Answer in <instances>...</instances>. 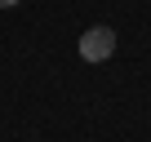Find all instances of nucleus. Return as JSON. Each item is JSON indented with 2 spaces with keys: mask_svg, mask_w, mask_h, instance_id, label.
Returning a JSON list of instances; mask_svg holds the SVG:
<instances>
[{
  "mask_svg": "<svg viewBox=\"0 0 151 142\" xmlns=\"http://www.w3.org/2000/svg\"><path fill=\"white\" fill-rule=\"evenodd\" d=\"M111 53H116V31L111 27H89L80 36V58L85 62H107Z\"/></svg>",
  "mask_w": 151,
  "mask_h": 142,
  "instance_id": "obj_1",
  "label": "nucleus"
},
{
  "mask_svg": "<svg viewBox=\"0 0 151 142\" xmlns=\"http://www.w3.org/2000/svg\"><path fill=\"white\" fill-rule=\"evenodd\" d=\"M14 5H18V0H0V9H14Z\"/></svg>",
  "mask_w": 151,
  "mask_h": 142,
  "instance_id": "obj_2",
  "label": "nucleus"
}]
</instances>
